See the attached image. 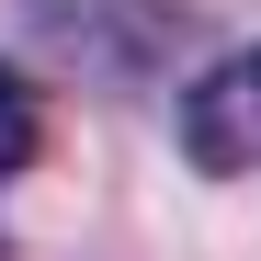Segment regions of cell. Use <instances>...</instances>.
<instances>
[{
  "label": "cell",
  "instance_id": "obj_2",
  "mask_svg": "<svg viewBox=\"0 0 261 261\" xmlns=\"http://www.w3.org/2000/svg\"><path fill=\"white\" fill-rule=\"evenodd\" d=\"M34 23H46L80 57V80H102V91H137L170 57V0H46Z\"/></svg>",
  "mask_w": 261,
  "mask_h": 261
},
{
  "label": "cell",
  "instance_id": "obj_1",
  "mask_svg": "<svg viewBox=\"0 0 261 261\" xmlns=\"http://www.w3.org/2000/svg\"><path fill=\"white\" fill-rule=\"evenodd\" d=\"M182 159L204 182H261V46H227L193 91H182Z\"/></svg>",
  "mask_w": 261,
  "mask_h": 261
},
{
  "label": "cell",
  "instance_id": "obj_3",
  "mask_svg": "<svg viewBox=\"0 0 261 261\" xmlns=\"http://www.w3.org/2000/svg\"><path fill=\"white\" fill-rule=\"evenodd\" d=\"M46 159V102H34V80L0 57V170H34Z\"/></svg>",
  "mask_w": 261,
  "mask_h": 261
}]
</instances>
